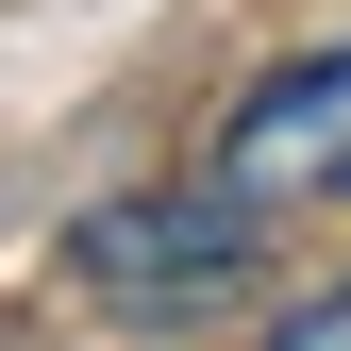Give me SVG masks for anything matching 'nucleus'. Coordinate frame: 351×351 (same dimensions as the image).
<instances>
[{
  "label": "nucleus",
  "mask_w": 351,
  "mask_h": 351,
  "mask_svg": "<svg viewBox=\"0 0 351 351\" xmlns=\"http://www.w3.org/2000/svg\"><path fill=\"white\" fill-rule=\"evenodd\" d=\"M251 217H268V201H234V184L101 201V217L67 234V268L101 285V301H184V318H201V301H234V285H251Z\"/></svg>",
  "instance_id": "f257e3e1"
},
{
  "label": "nucleus",
  "mask_w": 351,
  "mask_h": 351,
  "mask_svg": "<svg viewBox=\"0 0 351 351\" xmlns=\"http://www.w3.org/2000/svg\"><path fill=\"white\" fill-rule=\"evenodd\" d=\"M217 184H234V201H268V217L351 201V51H301V67L251 84V101L217 117Z\"/></svg>",
  "instance_id": "f03ea898"
},
{
  "label": "nucleus",
  "mask_w": 351,
  "mask_h": 351,
  "mask_svg": "<svg viewBox=\"0 0 351 351\" xmlns=\"http://www.w3.org/2000/svg\"><path fill=\"white\" fill-rule=\"evenodd\" d=\"M268 335H285V351H351V268H335V285H301Z\"/></svg>",
  "instance_id": "7ed1b4c3"
}]
</instances>
